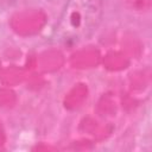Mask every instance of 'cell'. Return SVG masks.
Returning <instances> with one entry per match:
<instances>
[{"mask_svg": "<svg viewBox=\"0 0 152 152\" xmlns=\"http://www.w3.org/2000/svg\"><path fill=\"white\" fill-rule=\"evenodd\" d=\"M102 0H66L55 26V39L74 45L88 39L101 23Z\"/></svg>", "mask_w": 152, "mask_h": 152, "instance_id": "obj_1", "label": "cell"}, {"mask_svg": "<svg viewBox=\"0 0 152 152\" xmlns=\"http://www.w3.org/2000/svg\"><path fill=\"white\" fill-rule=\"evenodd\" d=\"M18 0H0V5H11V4H14Z\"/></svg>", "mask_w": 152, "mask_h": 152, "instance_id": "obj_2", "label": "cell"}]
</instances>
